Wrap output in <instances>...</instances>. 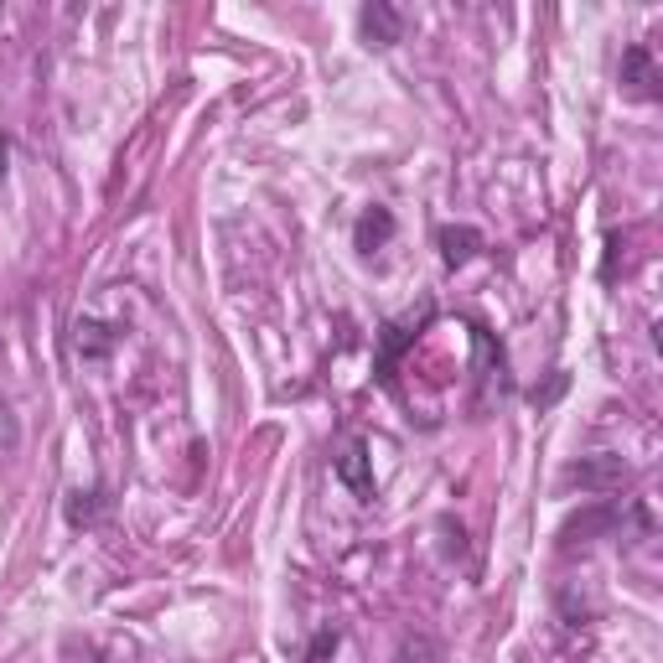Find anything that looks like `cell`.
<instances>
[{
  "mask_svg": "<svg viewBox=\"0 0 663 663\" xmlns=\"http://www.w3.org/2000/svg\"><path fill=\"white\" fill-rule=\"evenodd\" d=\"M622 93H633V99H659V68H653V52L643 42H633L622 52Z\"/></svg>",
  "mask_w": 663,
  "mask_h": 663,
  "instance_id": "6da1fadb",
  "label": "cell"
},
{
  "mask_svg": "<svg viewBox=\"0 0 663 663\" xmlns=\"http://www.w3.org/2000/svg\"><path fill=\"white\" fill-rule=\"evenodd\" d=\"M358 31L368 47H394L405 37V16L394 11L389 0H374V6H363L358 11Z\"/></svg>",
  "mask_w": 663,
  "mask_h": 663,
  "instance_id": "7a4b0ae2",
  "label": "cell"
},
{
  "mask_svg": "<svg viewBox=\"0 0 663 663\" xmlns=\"http://www.w3.org/2000/svg\"><path fill=\"white\" fill-rule=\"evenodd\" d=\"M115 343H120V327H109V321H99V317L73 321V353L83 363H105L109 353H115Z\"/></svg>",
  "mask_w": 663,
  "mask_h": 663,
  "instance_id": "3957f363",
  "label": "cell"
},
{
  "mask_svg": "<svg viewBox=\"0 0 663 663\" xmlns=\"http://www.w3.org/2000/svg\"><path fill=\"white\" fill-rule=\"evenodd\" d=\"M436 244H441V259L456 270V265H467V259L483 249V234H477L472 224H441L436 228Z\"/></svg>",
  "mask_w": 663,
  "mask_h": 663,
  "instance_id": "277c9868",
  "label": "cell"
},
{
  "mask_svg": "<svg viewBox=\"0 0 663 663\" xmlns=\"http://www.w3.org/2000/svg\"><path fill=\"white\" fill-rule=\"evenodd\" d=\"M337 477H343L363 503L374 497V472H368V446H363V441H347L343 446V456H337Z\"/></svg>",
  "mask_w": 663,
  "mask_h": 663,
  "instance_id": "5b68a950",
  "label": "cell"
},
{
  "mask_svg": "<svg viewBox=\"0 0 663 663\" xmlns=\"http://www.w3.org/2000/svg\"><path fill=\"white\" fill-rule=\"evenodd\" d=\"M389 239H394V212L374 202V208L358 218V228H353V244H358L363 255H378V249H384Z\"/></svg>",
  "mask_w": 663,
  "mask_h": 663,
  "instance_id": "8992f818",
  "label": "cell"
},
{
  "mask_svg": "<svg viewBox=\"0 0 663 663\" xmlns=\"http://www.w3.org/2000/svg\"><path fill=\"white\" fill-rule=\"evenodd\" d=\"M622 477H627V467H622L617 456H606V462H575V467L565 472V483H581V487H591V493H602V487L622 483Z\"/></svg>",
  "mask_w": 663,
  "mask_h": 663,
  "instance_id": "52a82bcc",
  "label": "cell"
},
{
  "mask_svg": "<svg viewBox=\"0 0 663 663\" xmlns=\"http://www.w3.org/2000/svg\"><path fill=\"white\" fill-rule=\"evenodd\" d=\"M105 513H109V493H105V487H89V493H73V497H68V524H73V528L99 524Z\"/></svg>",
  "mask_w": 663,
  "mask_h": 663,
  "instance_id": "ba28073f",
  "label": "cell"
},
{
  "mask_svg": "<svg viewBox=\"0 0 663 663\" xmlns=\"http://www.w3.org/2000/svg\"><path fill=\"white\" fill-rule=\"evenodd\" d=\"M394 663H441V643L436 637H405L399 643V653H394Z\"/></svg>",
  "mask_w": 663,
  "mask_h": 663,
  "instance_id": "9c48e42d",
  "label": "cell"
},
{
  "mask_svg": "<svg viewBox=\"0 0 663 663\" xmlns=\"http://www.w3.org/2000/svg\"><path fill=\"white\" fill-rule=\"evenodd\" d=\"M337 643H343V637H337V627H321V633L311 637V649H306V663H327L332 653H337Z\"/></svg>",
  "mask_w": 663,
  "mask_h": 663,
  "instance_id": "30bf717a",
  "label": "cell"
},
{
  "mask_svg": "<svg viewBox=\"0 0 663 663\" xmlns=\"http://www.w3.org/2000/svg\"><path fill=\"white\" fill-rule=\"evenodd\" d=\"M6 161H11V136L0 130V181H6Z\"/></svg>",
  "mask_w": 663,
  "mask_h": 663,
  "instance_id": "8fae6325",
  "label": "cell"
}]
</instances>
